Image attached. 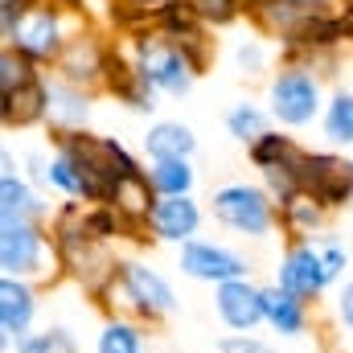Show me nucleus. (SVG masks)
<instances>
[{
  "label": "nucleus",
  "mask_w": 353,
  "mask_h": 353,
  "mask_svg": "<svg viewBox=\"0 0 353 353\" xmlns=\"http://www.w3.org/2000/svg\"><path fill=\"white\" fill-rule=\"evenodd\" d=\"M115 292L123 300V308L136 316V321H165L176 312V292L173 283L157 271V267L140 263V259H123L119 275H115Z\"/></svg>",
  "instance_id": "obj_1"
},
{
  "label": "nucleus",
  "mask_w": 353,
  "mask_h": 353,
  "mask_svg": "<svg viewBox=\"0 0 353 353\" xmlns=\"http://www.w3.org/2000/svg\"><path fill=\"white\" fill-rule=\"evenodd\" d=\"M214 218L243 239H267L275 226V197L247 181L222 185V189H214Z\"/></svg>",
  "instance_id": "obj_2"
},
{
  "label": "nucleus",
  "mask_w": 353,
  "mask_h": 353,
  "mask_svg": "<svg viewBox=\"0 0 353 353\" xmlns=\"http://www.w3.org/2000/svg\"><path fill=\"white\" fill-rule=\"evenodd\" d=\"M136 70L161 94H189L193 79H197V62L185 54V46L181 41H161V37H144L136 46Z\"/></svg>",
  "instance_id": "obj_3"
},
{
  "label": "nucleus",
  "mask_w": 353,
  "mask_h": 353,
  "mask_svg": "<svg viewBox=\"0 0 353 353\" xmlns=\"http://www.w3.org/2000/svg\"><path fill=\"white\" fill-rule=\"evenodd\" d=\"M50 267V239L41 222H0V271L12 279H37Z\"/></svg>",
  "instance_id": "obj_4"
},
{
  "label": "nucleus",
  "mask_w": 353,
  "mask_h": 353,
  "mask_svg": "<svg viewBox=\"0 0 353 353\" xmlns=\"http://www.w3.org/2000/svg\"><path fill=\"white\" fill-rule=\"evenodd\" d=\"M300 193H308L316 205L337 210L353 197V161H341L333 152H304L300 161Z\"/></svg>",
  "instance_id": "obj_5"
},
{
  "label": "nucleus",
  "mask_w": 353,
  "mask_h": 353,
  "mask_svg": "<svg viewBox=\"0 0 353 353\" xmlns=\"http://www.w3.org/2000/svg\"><path fill=\"white\" fill-rule=\"evenodd\" d=\"M316 111H321V83L308 70L292 66L271 83V115L283 128H304L316 119Z\"/></svg>",
  "instance_id": "obj_6"
},
{
  "label": "nucleus",
  "mask_w": 353,
  "mask_h": 353,
  "mask_svg": "<svg viewBox=\"0 0 353 353\" xmlns=\"http://www.w3.org/2000/svg\"><path fill=\"white\" fill-rule=\"evenodd\" d=\"M176 267H181V275H189L197 283H214V288L218 283H230V279H247V271H251V263L239 251H230L222 243H205V239L185 243Z\"/></svg>",
  "instance_id": "obj_7"
},
{
  "label": "nucleus",
  "mask_w": 353,
  "mask_h": 353,
  "mask_svg": "<svg viewBox=\"0 0 353 353\" xmlns=\"http://www.w3.org/2000/svg\"><path fill=\"white\" fill-rule=\"evenodd\" d=\"M275 283H279L283 292L300 296V300H316L333 279H329V271L321 263V251H316L312 243H292V247L283 251L279 267H275Z\"/></svg>",
  "instance_id": "obj_8"
},
{
  "label": "nucleus",
  "mask_w": 353,
  "mask_h": 353,
  "mask_svg": "<svg viewBox=\"0 0 353 353\" xmlns=\"http://www.w3.org/2000/svg\"><path fill=\"white\" fill-rule=\"evenodd\" d=\"M214 312L230 333H255L267 325L263 316V288H255L251 279H230L214 288Z\"/></svg>",
  "instance_id": "obj_9"
},
{
  "label": "nucleus",
  "mask_w": 353,
  "mask_h": 353,
  "mask_svg": "<svg viewBox=\"0 0 353 353\" xmlns=\"http://www.w3.org/2000/svg\"><path fill=\"white\" fill-rule=\"evenodd\" d=\"M33 316H37V292H33V283L4 275L0 279V345L12 350L21 337H29Z\"/></svg>",
  "instance_id": "obj_10"
},
{
  "label": "nucleus",
  "mask_w": 353,
  "mask_h": 353,
  "mask_svg": "<svg viewBox=\"0 0 353 353\" xmlns=\"http://www.w3.org/2000/svg\"><path fill=\"white\" fill-rule=\"evenodd\" d=\"M148 230H152V239H161V243L185 247V243H193L197 230H201V205H197L193 197H161V201L152 205Z\"/></svg>",
  "instance_id": "obj_11"
},
{
  "label": "nucleus",
  "mask_w": 353,
  "mask_h": 353,
  "mask_svg": "<svg viewBox=\"0 0 353 353\" xmlns=\"http://www.w3.org/2000/svg\"><path fill=\"white\" fill-rule=\"evenodd\" d=\"M66 50L62 41V25L54 8H33L17 33V54H25L29 62H58Z\"/></svg>",
  "instance_id": "obj_12"
},
{
  "label": "nucleus",
  "mask_w": 353,
  "mask_h": 353,
  "mask_svg": "<svg viewBox=\"0 0 353 353\" xmlns=\"http://www.w3.org/2000/svg\"><path fill=\"white\" fill-rule=\"evenodd\" d=\"M0 115H4V123L12 128H29V123H37V119H50V83L46 79H25L21 87L4 90V103H0Z\"/></svg>",
  "instance_id": "obj_13"
},
{
  "label": "nucleus",
  "mask_w": 353,
  "mask_h": 353,
  "mask_svg": "<svg viewBox=\"0 0 353 353\" xmlns=\"http://www.w3.org/2000/svg\"><path fill=\"white\" fill-rule=\"evenodd\" d=\"M263 316H267V329L279 333V337H304L312 312H308V300L283 292L279 283L263 288Z\"/></svg>",
  "instance_id": "obj_14"
},
{
  "label": "nucleus",
  "mask_w": 353,
  "mask_h": 353,
  "mask_svg": "<svg viewBox=\"0 0 353 353\" xmlns=\"http://www.w3.org/2000/svg\"><path fill=\"white\" fill-rule=\"evenodd\" d=\"M46 218V201L37 189H29L21 176L12 173V161L4 157V173H0V222H41Z\"/></svg>",
  "instance_id": "obj_15"
},
{
  "label": "nucleus",
  "mask_w": 353,
  "mask_h": 353,
  "mask_svg": "<svg viewBox=\"0 0 353 353\" xmlns=\"http://www.w3.org/2000/svg\"><path fill=\"white\" fill-rule=\"evenodd\" d=\"M103 66H107V54L90 41V37H74V41H66V50H62V58H58V74H62V83H70V87H90V83H99L103 79Z\"/></svg>",
  "instance_id": "obj_16"
},
{
  "label": "nucleus",
  "mask_w": 353,
  "mask_h": 353,
  "mask_svg": "<svg viewBox=\"0 0 353 353\" xmlns=\"http://www.w3.org/2000/svg\"><path fill=\"white\" fill-rule=\"evenodd\" d=\"M193 148H197V136H193L185 123H173V119L152 123L148 136H144V152H148L152 161H189Z\"/></svg>",
  "instance_id": "obj_17"
},
{
  "label": "nucleus",
  "mask_w": 353,
  "mask_h": 353,
  "mask_svg": "<svg viewBox=\"0 0 353 353\" xmlns=\"http://www.w3.org/2000/svg\"><path fill=\"white\" fill-rule=\"evenodd\" d=\"M90 115V103L87 94L79 87H70V83H50V123L58 128V132H79L83 123H87Z\"/></svg>",
  "instance_id": "obj_18"
},
{
  "label": "nucleus",
  "mask_w": 353,
  "mask_h": 353,
  "mask_svg": "<svg viewBox=\"0 0 353 353\" xmlns=\"http://www.w3.org/2000/svg\"><path fill=\"white\" fill-rule=\"evenodd\" d=\"M94 353H144V333L136 321L128 316H111L99 337H94Z\"/></svg>",
  "instance_id": "obj_19"
},
{
  "label": "nucleus",
  "mask_w": 353,
  "mask_h": 353,
  "mask_svg": "<svg viewBox=\"0 0 353 353\" xmlns=\"http://www.w3.org/2000/svg\"><path fill=\"white\" fill-rule=\"evenodd\" d=\"M148 181H152V189H157L161 197H189L197 173H193L189 161H152Z\"/></svg>",
  "instance_id": "obj_20"
},
{
  "label": "nucleus",
  "mask_w": 353,
  "mask_h": 353,
  "mask_svg": "<svg viewBox=\"0 0 353 353\" xmlns=\"http://www.w3.org/2000/svg\"><path fill=\"white\" fill-rule=\"evenodd\" d=\"M325 140L337 148H353V90H337L325 107Z\"/></svg>",
  "instance_id": "obj_21"
},
{
  "label": "nucleus",
  "mask_w": 353,
  "mask_h": 353,
  "mask_svg": "<svg viewBox=\"0 0 353 353\" xmlns=\"http://www.w3.org/2000/svg\"><path fill=\"white\" fill-rule=\"evenodd\" d=\"M300 157V148L292 144V136H279V132H267L259 136L255 144H251V161H255V169H279V165H292Z\"/></svg>",
  "instance_id": "obj_22"
},
{
  "label": "nucleus",
  "mask_w": 353,
  "mask_h": 353,
  "mask_svg": "<svg viewBox=\"0 0 353 353\" xmlns=\"http://www.w3.org/2000/svg\"><path fill=\"white\" fill-rule=\"evenodd\" d=\"M279 218L288 222V230H296V234L304 239V234H312V230L321 226V218H325V205H316L308 193H296L292 201H283V205H279Z\"/></svg>",
  "instance_id": "obj_23"
},
{
  "label": "nucleus",
  "mask_w": 353,
  "mask_h": 353,
  "mask_svg": "<svg viewBox=\"0 0 353 353\" xmlns=\"http://www.w3.org/2000/svg\"><path fill=\"white\" fill-rule=\"evenodd\" d=\"M226 132L243 144H255L259 136H267V115L255 107V103H239L230 115H226Z\"/></svg>",
  "instance_id": "obj_24"
},
{
  "label": "nucleus",
  "mask_w": 353,
  "mask_h": 353,
  "mask_svg": "<svg viewBox=\"0 0 353 353\" xmlns=\"http://www.w3.org/2000/svg\"><path fill=\"white\" fill-rule=\"evenodd\" d=\"M17 353H79L74 345V337H70V329H46V333H29V337H21Z\"/></svg>",
  "instance_id": "obj_25"
},
{
  "label": "nucleus",
  "mask_w": 353,
  "mask_h": 353,
  "mask_svg": "<svg viewBox=\"0 0 353 353\" xmlns=\"http://www.w3.org/2000/svg\"><path fill=\"white\" fill-rule=\"evenodd\" d=\"M189 4H193V12H197L201 21H210V25H226V21L239 17V4H243V0H189Z\"/></svg>",
  "instance_id": "obj_26"
},
{
  "label": "nucleus",
  "mask_w": 353,
  "mask_h": 353,
  "mask_svg": "<svg viewBox=\"0 0 353 353\" xmlns=\"http://www.w3.org/2000/svg\"><path fill=\"white\" fill-rule=\"evenodd\" d=\"M316 251H321V263L329 271V279L337 283L341 275H345V267H350V251L337 243V239H325V243H316Z\"/></svg>",
  "instance_id": "obj_27"
},
{
  "label": "nucleus",
  "mask_w": 353,
  "mask_h": 353,
  "mask_svg": "<svg viewBox=\"0 0 353 353\" xmlns=\"http://www.w3.org/2000/svg\"><path fill=\"white\" fill-rule=\"evenodd\" d=\"M218 353H275L267 341H259L255 333H226L218 341Z\"/></svg>",
  "instance_id": "obj_28"
},
{
  "label": "nucleus",
  "mask_w": 353,
  "mask_h": 353,
  "mask_svg": "<svg viewBox=\"0 0 353 353\" xmlns=\"http://www.w3.org/2000/svg\"><path fill=\"white\" fill-rule=\"evenodd\" d=\"M234 62H239L247 74H259V70H263V62H267V54H263V46H259V41H243V46L234 50Z\"/></svg>",
  "instance_id": "obj_29"
},
{
  "label": "nucleus",
  "mask_w": 353,
  "mask_h": 353,
  "mask_svg": "<svg viewBox=\"0 0 353 353\" xmlns=\"http://www.w3.org/2000/svg\"><path fill=\"white\" fill-rule=\"evenodd\" d=\"M337 321L353 333V279H345L341 292H337Z\"/></svg>",
  "instance_id": "obj_30"
},
{
  "label": "nucleus",
  "mask_w": 353,
  "mask_h": 353,
  "mask_svg": "<svg viewBox=\"0 0 353 353\" xmlns=\"http://www.w3.org/2000/svg\"><path fill=\"white\" fill-rule=\"evenodd\" d=\"M300 4H321V0H300Z\"/></svg>",
  "instance_id": "obj_31"
}]
</instances>
